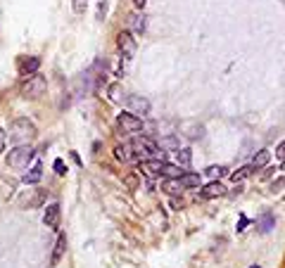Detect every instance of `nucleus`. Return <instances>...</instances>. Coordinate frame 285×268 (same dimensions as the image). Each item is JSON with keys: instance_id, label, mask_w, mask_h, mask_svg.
Here are the masks:
<instances>
[{"instance_id": "1", "label": "nucleus", "mask_w": 285, "mask_h": 268, "mask_svg": "<svg viewBox=\"0 0 285 268\" xmlns=\"http://www.w3.org/2000/svg\"><path fill=\"white\" fill-rule=\"evenodd\" d=\"M38 135V129H36V124L29 121L26 117H19L12 121L10 126V138L12 142H17V145H29L33 138Z\"/></svg>"}, {"instance_id": "2", "label": "nucleus", "mask_w": 285, "mask_h": 268, "mask_svg": "<svg viewBox=\"0 0 285 268\" xmlns=\"http://www.w3.org/2000/svg\"><path fill=\"white\" fill-rule=\"evenodd\" d=\"M131 147L136 150V154H138V159H164V150L157 145V142H152L150 138H145V135H141V138H133L131 140Z\"/></svg>"}, {"instance_id": "3", "label": "nucleus", "mask_w": 285, "mask_h": 268, "mask_svg": "<svg viewBox=\"0 0 285 268\" xmlns=\"http://www.w3.org/2000/svg\"><path fill=\"white\" fill-rule=\"evenodd\" d=\"M45 90H48V81H45V76H41L38 71L24 78V83H22V95L26 97V100H36V97L45 95Z\"/></svg>"}, {"instance_id": "4", "label": "nucleus", "mask_w": 285, "mask_h": 268, "mask_svg": "<svg viewBox=\"0 0 285 268\" xmlns=\"http://www.w3.org/2000/svg\"><path fill=\"white\" fill-rule=\"evenodd\" d=\"M33 157H36V152H33L31 145H17L7 154V166H12V169H26Z\"/></svg>"}, {"instance_id": "5", "label": "nucleus", "mask_w": 285, "mask_h": 268, "mask_svg": "<svg viewBox=\"0 0 285 268\" xmlns=\"http://www.w3.org/2000/svg\"><path fill=\"white\" fill-rule=\"evenodd\" d=\"M126 107L136 117H147L150 114V100L142 95H129L126 97Z\"/></svg>"}, {"instance_id": "6", "label": "nucleus", "mask_w": 285, "mask_h": 268, "mask_svg": "<svg viewBox=\"0 0 285 268\" xmlns=\"http://www.w3.org/2000/svg\"><path fill=\"white\" fill-rule=\"evenodd\" d=\"M117 121H119V126L124 129V133H138V131H142V119L131 114V112H121Z\"/></svg>"}, {"instance_id": "7", "label": "nucleus", "mask_w": 285, "mask_h": 268, "mask_svg": "<svg viewBox=\"0 0 285 268\" xmlns=\"http://www.w3.org/2000/svg\"><path fill=\"white\" fill-rule=\"evenodd\" d=\"M117 45H119L121 57L131 60L133 55H136V38L131 36V31H121L119 36H117Z\"/></svg>"}, {"instance_id": "8", "label": "nucleus", "mask_w": 285, "mask_h": 268, "mask_svg": "<svg viewBox=\"0 0 285 268\" xmlns=\"http://www.w3.org/2000/svg\"><path fill=\"white\" fill-rule=\"evenodd\" d=\"M60 218H62V209H60V204L53 202L45 206V214H43V223L50 228V230H57L60 228Z\"/></svg>"}, {"instance_id": "9", "label": "nucleus", "mask_w": 285, "mask_h": 268, "mask_svg": "<svg viewBox=\"0 0 285 268\" xmlns=\"http://www.w3.org/2000/svg\"><path fill=\"white\" fill-rule=\"evenodd\" d=\"M181 133L190 140H200V138H205V126L198 124V121H183L181 124Z\"/></svg>"}, {"instance_id": "10", "label": "nucleus", "mask_w": 285, "mask_h": 268, "mask_svg": "<svg viewBox=\"0 0 285 268\" xmlns=\"http://www.w3.org/2000/svg\"><path fill=\"white\" fill-rule=\"evenodd\" d=\"M38 67H41V57H22V60H19V74L26 78V76L36 74Z\"/></svg>"}, {"instance_id": "11", "label": "nucleus", "mask_w": 285, "mask_h": 268, "mask_svg": "<svg viewBox=\"0 0 285 268\" xmlns=\"http://www.w3.org/2000/svg\"><path fill=\"white\" fill-rule=\"evenodd\" d=\"M221 195H226V188H223L219 181H212L209 185L202 188L200 197H202V200H214V197H221Z\"/></svg>"}, {"instance_id": "12", "label": "nucleus", "mask_w": 285, "mask_h": 268, "mask_svg": "<svg viewBox=\"0 0 285 268\" xmlns=\"http://www.w3.org/2000/svg\"><path fill=\"white\" fill-rule=\"evenodd\" d=\"M65 252H67V235L65 233H60L57 240H55V249H53V259H50V264L57 266V264L62 261V257H65Z\"/></svg>"}, {"instance_id": "13", "label": "nucleus", "mask_w": 285, "mask_h": 268, "mask_svg": "<svg viewBox=\"0 0 285 268\" xmlns=\"http://www.w3.org/2000/svg\"><path fill=\"white\" fill-rule=\"evenodd\" d=\"M114 154H117V159H121L124 164H131V161L138 159V154H136V150H133L131 145H117V147H114Z\"/></svg>"}, {"instance_id": "14", "label": "nucleus", "mask_w": 285, "mask_h": 268, "mask_svg": "<svg viewBox=\"0 0 285 268\" xmlns=\"http://www.w3.org/2000/svg\"><path fill=\"white\" fill-rule=\"evenodd\" d=\"M257 228H259V233H264V235H266V233H271V230L276 228V216L271 214V211H266V214L257 221Z\"/></svg>"}, {"instance_id": "15", "label": "nucleus", "mask_w": 285, "mask_h": 268, "mask_svg": "<svg viewBox=\"0 0 285 268\" xmlns=\"http://www.w3.org/2000/svg\"><path fill=\"white\" fill-rule=\"evenodd\" d=\"M162 176L166 178H181L186 171H181V166H176V164H169V161H162V169H159Z\"/></svg>"}, {"instance_id": "16", "label": "nucleus", "mask_w": 285, "mask_h": 268, "mask_svg": "<svg viewBox=\"0 0 285 268\" xmlns=\"http://www.w3.org/2000/svg\"><path fill=\"white\" fill-rule=\"evenodd\" d=\"M181 185L183 188H200L202 185V176L200 173H183L181 176Z\"/></svg>"}, {"instance_id": "17", "label": "nucleus", "mask_w": 285, "mask_h": 268, "mask_svg": "<svg viewBox=\"0 0 285 268\" xmlns=\"http://www.w3.org/2000/svg\"><path fill=\"white\" fill-rule=\"evenodd\" d=\"M269 161H271V152H269V150H259L252 157V166H254V169H264Z\"/></svg>"}, {"instance_id": "18", "label": "nucleus", "mask_w": 285, "mask_h": 268, "mask_svg": "<svg viewBox=\"0 0 285 268\" xmlns=\"http://www.w3.org/2000/svg\"><path fill=\"white\" fill-rule=\"evenodd\" d=\"M41 178H43V166H41V164H36L29 173H24V183H26V185H33V183H38Z\"/></svg>"}, {"instance_id": "19", "label": "nucleus", "mask_w": 285, "mask_h": 268, "mask_svg": "<svg viewBox=\"0 0 285 268\" xmlns=\"http://www.w3.org/2000/svg\"><path fill=\"white\" fill-rule=\"evenodd\" d=\"M131 29L136 33H145V29H147V17H145V14H133L131 17Z\"/></svg>"}, {"instance_id": "20", "label": "nucleus", "mask_w": 285, "mask_h": 268, "mask_svg": "<svg viewBox=\"0 0 285 268\" xmlns=\"http://www.w3.org/2000/svg\"><path fill=\"white\" fill-rule=\"evenodd\" d=\"M162 190H166L169 195H178L183 190V185H181V178H169V181L162 183Z\"/></svg>"}, {"instance_id": "21", "label": "nucleus", "mask_w": 285, "mask_h": 268, "mask_svg": "<svg viewBox=\"0 0 285 268\" xmlns=\"http://www.w3.org/2000/svg\"><path fill=\"white\" fill-rule=\"evenodd\" d=\"M176 157H178V166H183V169H188V166L193 164V152L188 150V147L178 150V152H176Z\"/></svg>"}, {"instance_id": "22", "label": "nucleus", "mask_w": 285, "mask_h": 268, "mask_svg": "<svg viewBox=\"0 0 285 268\" xmlns=\"http://www.w3.org/2000/svg\"><path fill=\"white\" fill-rule=\"evenodd\" d=\"M252 171H254V166H240V169H238L235 173H230V181H233V183H240V181H245V178H247V176H250Z\"/></svg>"}, {"instance_id": "23", "label": "nucleus", "mask_w": 285, "mask_h": 268, "mask_svg": "<svg viewBox=\"0 0 285 268\" xmlns=\"http://www.w3.org/2000/svg\"><path fill=\"white\" fill-rule=\"evenodd\" d=\"M159 147H162V150H181V147H178V140H176V135H164V138H162V142H159Z\"/></svg>"}, {"instance_id": "24", "label": "nucleus", "mask_w": 285, "mask_h": 268, "mask_svg": "<svg viewBox=\"0 0 285 268\" xmlns=\"http://www.w3.org/2000/svg\"><path fill=\"white\" fill-rule=\"evenodd\" d=\"M205 173H207L209 178H214V181H216V178H221V176H226V173H228V169H226L223 164H219V166L214 164V166H209V169H207Z\"/></svg>"}, {"instance_id": "25", "label": "nucleus", "mask_w": 285, "mask_h": 268, "mask_svg": "<svg viewBox=\"0 0 285 268\" xmlns=\"http://www.w3.org/2000/svg\"><path fill=\"white\" fill-rule=\"evenodd\" d=\"M124 185H126L129 190H138V185H141V178H138V173H126V178H124Z\"/></svg>"}, {"instance_id": "26", "label": "nucleus", "mask_w": 285, "mask_h": 268, "mask_svg": "<svg viewBox=\"0 0 285 268\" xmlns=\"http://www.w3.org/2000/svg\"><path fill=\"white\" fill-rule=\"evenodd\" d=\"M53 169L57 171V176H65V173H67V166H65V161H62V159H55Z\"/></svg>"}, {"instance_id": "27", "label": "nucleus", "mask_w": 285, "mask_h": 268, "mask_svg": "<svg viewBox=\"0 0 285 268\" xmlns=\"http://www.w3.org/2000/svg\"><path fill=\"white\" fill-rule=\"evenodd\" d=\"M119 93H121V86H119V83H114V86L110 88V100L117 102V100H119Z\"/></svg>"}, {"instance_id": "28", "label": "nucleus", "mask_w": 285, "mask_h": 268, "mask_svg": "<svg viewBox=\"0 0 285 268\" xmlns=\"http://www.w3.org/2000/svg\"><path fill=\"white\" fill-rule=\"evenodd\" d=\"M74 12H76V14H83V12H86V0H74Z\"/></svg>"}, {"instance_id": "29", "label": "nucleus", "mask_w": 285, "mask_h": 268, "mask_svg": "<svg viewBox=\"0 0 285 268\" xmlns=\"http://www.w3.org/2000/svg\"><path fill=\"white\" fill-rule=\"evenodd\" d=\"M247 225H250V218H247V216H240V221H238V233H242Z\"/></svg>"}, {"instance_id": "30", "label": "nucleus", "mask_w": 285, "mask_h": 268, "mask_svg": "<svg viewBox=\"0 0 285 268\" xmlns=\"http://www.w3.org/2000/svg\"><path fill=\"white\" fill-rule=\"evenodd\" d=\"M281 188H285V178H278V181L271 185V193H281Z\"/></svg>"}, {"instance_id": "31", "label": "nucleus", "mask_w": 285, "mask_h": 268, "mask_svg": "<svg viewBox=\"0 0 285 268\" xmlns=\"http://www.w3.org/2000/svg\"><path fill=\"white\" fill-rule=\"evenodd\" d=\"M276 157H278V159H285V140L276 147Z\"/></svg>"}, {"instance_id": "32", "label": "nucleus", "mask_w": 285, "mask_h": 268, "mask_svg": "<svg viewBox=\"0 0 285 268\" xmlns=\"http://www.w3.org/2000/svg\"><path fill=\"white\" fill-rule=\"evenodd\" d=\"M5 150V131L0 129V152Z\"/></svg>"}, {"instance_id": "33", "label": "nucleus", "mask_w": 285, "mask_h": 268, "mask_svg": "<svg viewBox=\"0 0 285 268\" xmlns=\"http://www.w3.org/2000/svg\"><path fill=\"white\" fill-rule=\"evenodd\" d=\"M145 2H147V0H133V5H136L138 10H142V7H145Z\"/></svg>"}, {"instance_id": "34", "label": "nucleus", "mask_w": 285, "mask_h": 268, "mask_svg": "<svg viewBox=\"0 0 285 268\" xmlns=\"http://www.w3.org/2000/svg\"><path fill=\"white\" fill-rule=\"evenodd\" d=\"M281 169H285V159H283V164H281Z\"/></svg>"}, {"instance_id": "35", "label": "nucleus", "mask_w": 285, "mask_h": 268, "mask_svg": "<svg viewBox=\"0 0 285 268\" xmlns=\"http://www.w3.org/2000/svg\"><path fill=\"white\" fill-rule=\"evenodd\" d=\"M250 268H262V266H257V264H254V266H250Z\"/></svg>"}]
</instances>
